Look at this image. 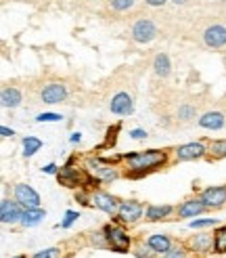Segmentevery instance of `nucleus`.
I'll return each instance as SVG.
<instances>
[{
  "label": "nucleus",
  "instance_id": "1",
  "mask_svg": "<svg viewBox=\"0 0 226 258\" xmlns=\"http://www.w3.org/2000/svg\"><path fill=\"white\" fill-rule=\"evenodd\" d=\"M124 160L128 162V166L134 170V177H140L147 170L157 168L159 164L166 162V153L151 149V151H140V153H130V156H124Z\"/></svg>",
  "mask_w": 226,
  "mask_h": 258
},
{
  "label": "nucleus",
  "instance_id": "2",
  "mask_svg": "<svg viewBox=\"0 0 226 258\" xmlns=\"http://www.w3.org/2000/svg\"><path fill=\"white\" fill-rule=\"evenodd\" d=\"M86 170L90 172V177H95V181H101V183H111V181L117 179V170L103 160H92L90 158L86 162Z\"/></svg>",
  "mask_w": 226,
  "mask_h": 258
},
{
  "label": "nucleus",
  "instance_id": "3",
  "mask_svg": "<svg viewBox=\"0 0 226 258\" xmlns=\"http://www.w3.org/2000/svg\"><path fill=\"white\" fill-rule=\"evenodd\" d=\"M103 233H105V242L111 246V250L115 252H126L130 248V237L124 229H119V227L115 225H107L105 229H103Z\"/></svg>",
  "mask_w": 226,
  "mask_h": 258
},
{
  "label": "nucleus",
  "instance_id": "4",
  "mask_svg": "<svg viewBox=\"0 0 226 258\" xmlns=\"http://www.w3.org/2000/svg\"><path fill=\"white\" fill-rule=\"evenodd\" d=\"M155 36H157V27L153 21H149V19H140V21H136L134 27H132V38L140 44L151 42Z\"/></svg>",
  "mask_w": 226,
  "mask_h": 258
},
{
  "label": "nucleus",
  "instance_id": "5",
  "mask_svg": "<svg viewBox=\"0 0 226 258\" xmlns=\"http://www.w3.org/2000/svg\"><path fill=\"white\" fill-rule=\"evenodd\" d=\"M201 202L205 208H222L226 204V185L222 187H208L201 193Z\"/></svg>",
  "mask_w": 226,
  "mask_h": 258
},
{
  "label": "nucleus",
  "instance_id": "6",
  "mask_svg": "<svg viewBox=\"0 0 226 258\" xmlns=\"http://www.w3.org/2000/svg\"><path fill=\"white\" fill-rule=\"evenodd\" d=\"M15 200L23 208H40V195L29 187V185H17L15 187Z\"/></svg>",
  "mask_w": 226,
  "mask_h": 258
},
{
  "label": "nucleus",
  "instance_id": "7",
  "mask_svg": "<svg viewBox=\"0 0 226 258\" xmlns=\"http://www.w3.org/2000/svg\"><path fill=\"white\" fill-rule=\"evenodd\" d=\"M88 202H90L92 206H97L99 210H103V212H109V214L117 212V208H119L117 200L113 198V195L105 193V191H95V193H90V200H88Z\"/></svg>",
  "mask_w": 226,
  "mask_h": 258
},
{
  "label": "nucleus",
  "instance_id": "8",
  "mask_svg": "<svg viewBox=\"0 0 226 258\" xmlns=\"http://www.w3.org/2000/svg\"><path fill=\"white\" fill-rule=\"evenodd\" d=\"M117 216L121 223H136L140 216H142V206L134 200H128V202H121L119 208H117Z\"/></svg>",
  "mask_w": 226,
  "mask_h": 258
},
{
  "label": "nucleus",
  "instance_id": "9",
  "mask_svg": "<svg viewBox=\"0 0 226 258\" xmlns=\"http://www.w3.org/2000/svg\"><path fill=\"white\" fill-rule=\"evenodd\" d=\"M19 206H21V204H19L17 200H15V202H11V200H2V204H0V219H2L4 225L21 221L23 210L19 208Z\"/></svg>",
  "mask_w": 226,
  "mask_h": 258
},
{
  "label": "nucleus",
  "instance_id": "10",
  "mask_svg": "<svg viewBox=\"0 0 226 258\" xmlns=\"http://www.w3.org/2000/svg\"><path fill=\"white\" fill-rule=\"evenodd\" d=\"M109 109L113 113H117V116H128V113H132V109H134V103H132V97L128 92H117V95L111 99Z\"/></svg>",
  "mask_w": 226,
  "mask_h": 258
},
{
  "label": "nucleus",
  "instance_id": "11",
  "mask_svg": "<svg viewBox=\"0 0 226 258\" xmlns=\"http://www.w3.org/2000/svg\"><path fill=\"white\" fill-rule=\"evenodd\" d=\"M205 44L212 48H222L226 44V27L224 25H210L203 34Z\"/></svg>",
  "mask_w": 226,
  "mask_h": 258
},
{
  "label": "nucleus",
  "instance_id": "12",
  "mask_svg": "<svg viewBox=\"0 0 226 258\" xmlns=\"http://www.w3.org/2000/svg\"><path fill=\"white\" fill-rule=\"evenodd\" d=\"M205 156V147L201 143H187V145H180L176 149V158L180 162H189V160H199Z\"/></svg>",
  "mask_w": 226,
  "mask_h": 258
},
{
  "label": "nucleus",
  "instance_id": "13",
  "mask_svg": "<svg viewBox=\"0 0 226 258\" xmlns=\"http://www.w3.org/2000/svg\"><path fill=\"white\" fill-rule=\"evenodd\" d=\"M65 97H67V90L63 84H59V82H53V84L44 86L42 92H40V99L44 103H61Z\"/></svg>",
  "mask_w": 226,
  "mask_h": 258
},
{
  "label": "nucleus",
  "instance_id": "14",
  "mask_svg": "<svg viewBox=\"0 0 226 258\" xmlns=\"http://www.w3.org/2000/svg\"><path fill=\"white\" fill-rule=\"evenodd\" d=\"M57 177H59V183L65 185V187H78V185L82 183V172L71 166V160H69L67 166L61 168V172L57 174Z\"/></svg>",
  "mask_w": 226,
  "mask_h": 258
},
{
  "label": "nucleus",
  "instance_id": "15",
  "mask_svg": "<svg viewBox=\"0 0 226 258\" xmlns=\"http://www.w3.org/2000/svg\"><path fill=\"white\" fill-rule=\"evenodd\" d=\"M205 210V204L201 202V198H195V200H187L182 202V206L178 208V216L182 219H193V216H197Z\"/></svg>",
  "mask_w": 226,
  "mask_h": 258
},
{
  "label": "nucleus",
  "instance_id": "16",
  "mask_svg": "<svg viewBox=\"0 0 226 258\" xmlns=\"http://www.w3.org/2000/svg\"><path fill=\"white\" fill-rule=\"evenodd\" d=\"M224 116L220 111H208L203 113V116L199 118V126L201 128H208V130H220L224 126Z\"/></svg>",
  "mask_w": 226,
  "mask_h": 258
},
{
  "label": "nucleus",
  "instance_id": "17",
  "mask_svg": "<svg viewBox=\"0 0 226 258\" xmlns=\"http://www.w3.org/2000/svg\"><path fill=\"white\" fill-rule=\"evenodd\" d=\"M147 246L151 248L153 252H157V254H168V252H170V248H172L170 237H168V235H161V233L151 235L149 240H147Z\"/></svg>",
  "mask_w": 226,
  "mask_h": 258
},
{
  "label": "nucleus",
  "instance_id": "18",
  "mask_svg": "<svg viewBox=\"0 0 226 258\" xmlns=\"http://www.w3.org/2000/svg\"><path fill=\"white\" fill-rule=\"evenodd\" d=\"M0 101H2V107H19L21 105V92L17 88H2V95H0Z\"/></svg>",
  "mask_w": 226,
  "mask_h": 258
},
{
  "label": "nucleus",
  "instance_id": "19",
  "mask_svg": "<svg viewBox=\"0 0 226 258\" xmlns=\"http://www.w3.org/2000/svg\"><path fill=\"white\" fill-rule=\"evenodd\" d=\"M44 216H46V212L40 210V208H25L23 216H21V225L23 227H36Z\"/></svg>",
  "mask_w": 226,
  "mask_h": 258
},
{
  "label": "nucleus",
  "instance_id": "20",
  "mask_svg": "<svg viewBox=\"0 0 226 258\" xmlns=\"http://www.w3.org/2000/svg\"><path fill=\"white\" fill-rule=\"evenodd\" d=\"M212 244H214L212 235H195L191 240V248L195 252H210Z\"/></svg>",
  "mask_w": 226,
  "mask_h": 258
},
{
  "label": "nucleus",
  "instance_id": "21",
  "mask_svg": "<svg viewBox=\"0 0 226 258\" xmlns=\"http://www.w3.org/2000/svg\"><path fill=\"white\" fill-rule=\"evenodd\" d=\"M170 67H172L170 59H168V55H163V53H159L155 57V61H153V69H155V74L161 76V78H166L170 74Z\"/></svg>",
  "mask_w": 226,
  "mask_h": 258
},
{
  "label": "nucleus",
  "instance_id": "22",
  "mask_svg": "<svg viewBox=\"0 0 226 258\" xmlns=\"http://www.w3.org/2000/svg\"><path fill=\"white\" fill-rule=\"evenodd\" d=\"M172 212V206H149L147 208V219L149 221H161Z\"/></svg>",
  "mask_w": 226,
  "mask_h": 258
},
{
  "label": "nucleus",
  "instance_id": "23",
  "mask_svg": "<svg viewBox=\"0 0 226 258\" xmlns=\"http://www.w3.org/2000/svg\"><path fill=\"white\" fill-rule=\"evenodd\" d=\"M40 149H42V141H40L38 137H25L23 139V156L25 158H32Z\"/></svg>",
  "mask_w": 226,
  "mask_h": 258
},
{
  "label": "nucleus",
  "instance_id": "24",
  "mask_svg": "<svg viewBox=\"0 0 226 258\" xmlns=\"http://www.w3.org/2000/svg\"><path fill=\"white\" fill-rule=\"evenodd\" d=\"M214 250L218 254L226 252V227H218L214 233Z\"/></svg>",
  "mask_w": 226,
  "mask_h": 258
},
{
  "label": "nucleus",
  "instance_id": "25",
  "mask_svg": "<svg viewBox=\"0 0 226 258\" xmlns=\"http://www.w3.org/2000/svg\"><path fill=\"white\" fill-rule=\"evenodd\" d=\"M210 153H212V158H216V160L226 158V139H222V141H214L212 145H210Z\"/></svg>",
  "mask_w": 226,
  "mask_h": 258
},
{
  "label": "nucleus",
  "instance_id": "26",
  "mask_svg": "<svg viewBox=\"0 0 226 258\" xmlns=\"http://www.w3.org/2000/svg\"><path fill=\"white\" fill-rule=\"evenodd\" d=\"M216 223H218L216 219H199V221H191L189 227L191 229H203V227H214Z\"/></svg>",
  "mask_w": 226,
  "mask_h": 258
},
{
  "label": "nucleus",
  "instance_id": "27",
  "mask_svg": "<svg viewBox=\"0 0 226 258\" xmlns=\"http://www.w3.org/2000/svg\"><path fill=\"white\" fill-rule=\"evenodd\" d=\"M36 120H38V122H61V120H63V116H61V113L46 111V113H40Z\"/></svg>",
  "mask_w": 226,
  "mask_h": 258
},
{
  "label": "nucleus",
  "instance_id": "28",
  "mask_svg": "<svg viewBox=\"0 0 226 258\" xmlns=\"http://www.w3.org/2000/svg\"><path fill=\"white\" fill-rule=\"evenodd\" d=\"M132 4H134V0H111V6L115 11H128Z\"/></svg>",
  "mask_w": 226,
  "mask_h": 258
},
{
  "label": "nucleus",
  "instance_id": "29",
  "mask_svg": "<svg viewBox=\"0 0 226 258\" xmlns=\"http://www.w3.org/2000/svg\"><path fill=\"white\" fill-rule=\"evenodd\" d=\"M178 118H180V120H191V118H195V107H193V105H182V107L178 109Z\"/></svg>",
  "mask_w": 226,
  "mask_h": 258
},
{
  "label": "nucleus",
  "instance_id": "30",
  "mask_svg": "<svg viewBox=\"0 0 226 258\" xmlns=\"http://www.w3.org/2000/svg\"><path fill=\"white\" fill-rule=\"evenodd\" d=\"M78 219H80V214H78V212H74V210H67V212H65V221L61 223V227H63V229H67V227H71V225H74Z\"/></svg>",
  "mask_w": 226,
  "mask_h": 258
},
{
  "label": "nucleus",
  "instance_id": "31",
  "mask_svg": "<svg viewBox=\"0 0 226 258\" xmlns=\"http://www.w3.org/2000/svg\"><path fill=\"white\" fill-rule=\"evenodd\" d=\"M61 254L59 248H48V250H42V252H36L34 258H57Z\"/></svg>",
  "mask_w": 226,
  "mask_h": 258
},
{
  "label": "nucleus",
  "instance_id": "32",
  "mask_svg": "<svg viewBox=\"0 0 226 258\" xmlns=\"http://www.w3.org/2000/svg\"><path fill=\"white\" fill-rule=\"evenodd\" d=\"M130 139H147V130H142V128H134V130H130Z\"/></svg>",
  "mask_w": 226,
  "mask_h": 258
},
{
  "label": "nucleus",
  "instance_id": "33",
  "mask_svg": "<svg viewBox=\"0 0 226 258\" xmlns=\"http://www.w3.org/2000/svg\"><path fill=\"white\" fill-rule=\"evenodd\" d=\"M166 258H184L182 248H170V252L166 254Z\"/></svg>",
  "mask_w": 226,
  "mask_h": 258
},
{
  "label": "nucleus",
  "instance_id": "34",
  "mask_svg": "<svg viewBox=\"0 0 226 258\" xmlns=\"http://www.w3.org/2000/svg\"><path fill=\"white\" fill-rule=\"evenodd\" d=\"M0 135H2V137H13V135H15V130L2 126V128H0Z\"/></svg>",
  "mask_w": 226,
  "mask_h": 258
},
{
  "label": "nucleus",
  "instance_id": "35",
  "mask_svg": "<svg viewBox=\"0 0 226 258\" xmlns=\"http://www.w3.org/2000/svg\"><path fill=\"white\" fill-rule=\"evenodd\" d=\"M42 170H44L46 174H55V172H57V164H48V166H44Z\"/></svg>",
  "mask_w": 226,
  "mask_h": 258
},
{
  "label": "nucleus",
  "instance_id": "36",
  "mask_svg": "<svg viewBox=\"0 0 226 258\" xmlns=\"http://www.w3.org/2000/svg\"><path fill=\"white\" fill-rule=\"evenodd\" d=\"M147 4H151V6H161V4H166L168 0H145Z\"/></svg>",
  "mask_w": 226,
  "mask_h": 258
},
{
  "label": "nucleus",
  "instance_id": "37",
  "mask_svg": "<svg viewBox=\"0 0 226 258\" xmlns=\"http://www.w3.org/2000/svg\"><path fill=\"white\" fill-rule=\"evenodd\" d=\"M69 141H71V143H80V141H82V135H80V132H74Z\"/></svg>",
  "mask_w": 226,
  "mask_h": 258
},
{
  "label": "nucleus",
  "instance_id": "38",
  "mask_svg": "<svg viewBox=\"0 0 226 258\" xmlns=\"http://www.w3.org/2000/svg\"><path fill=\"white\" fill-rule=\"evenodd\" d=\"M174 2H176V4H184V2H187V0H174Z\"/></svg>",
  "mask_w": 226,
  "mask_h": 258
},
{
  "label": "nucleus",
  "instance_id": "39",
  "mask_svg": "<svg viewBox=\"0 0 226 258\" xmlns=\"http://www.w3.org/2000/svg\"><path fill=\"white\" fill-rule=\"evenodd\" d=\"M15 258H25V256H15Z\"/></svg>",
  "mask_w": 226,
  "mask_h": 258
}]
</instances>
